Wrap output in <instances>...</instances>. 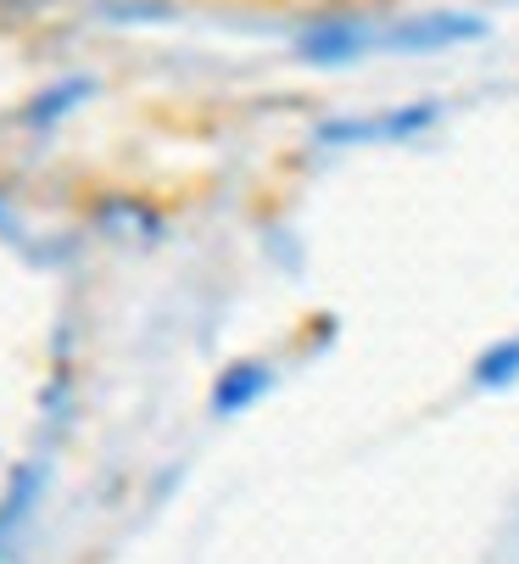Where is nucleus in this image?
Segmentation results:
<instances>
[{"label":"nucleus","mask_w":519,"mask_h":564,"mask_svg":"<svg viewBox=\"0 0 519 564\" xmlns=\"http://www.w3.org/2000/svg\"><path fill=\"white\" fill-rule=\"evenodd\" d=\"M269 386H274V369H269V364H257V358L229 364V369L218 375V386H213V414H240V409H251V402L263 397Z\"/></svg>","instance_id":"obj_2"},{"label":"nucleus","mask_w":519,"mask_h":564,"mask_svg":"<svg viewBox=\"0 0 519 564\" xmlns=\"http://www.w3.org/2000/svg\"><path fill=\"white\" fill-rule=\"evenodd\" d=\"M436 101H419V107H397V112H375V118H358V123H335L324 129V140H408L419 129L436 123Z\"/></svg>","instance_id":"obj_1"},{"label":"nucleus","mask_w":519,"mask_h":564,"mask_svg":"<svg viewBox=\"0 0 519 564\" xmlns=\"http://www.w3.org/2000/svg\"><path fill=\"white\" fill-rule=\"evenodd\" d=\"M469 380H475L480 391H508V386H519V336L491 341V347L469 364Z\"/></svg>","instance_id":"obj_3"}]
</instances>
